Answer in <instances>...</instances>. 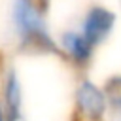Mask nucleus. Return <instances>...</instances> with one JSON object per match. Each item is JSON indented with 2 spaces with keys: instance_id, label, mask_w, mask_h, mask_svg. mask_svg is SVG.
I'll return each instance as SVG.
<instances>
[{
  "instance_id": "7",
  "label": "nucleus",
  "mask_w": 121,
  "mask_h": 121,
  "mask_svg": "<svg viewBox=\"0 0 121 121\" xmlns=\"http://www.w3.org/2000/svg\"><path fill=\"white\" fill-rule=\"evenodd\" d=\"M0 121H8L6 112H4V106H2V100H0Z\"/></svg>"
},
{
  "instance_id": "5",
  "label": "nucleus",
  "mask_w": 121,
  "mask_h": 121,
  "mask_svg": "<svg viewBox=\"0 0 121 121\" xmlns=\"http://www.w3.org/2000/svg\"><path fill=\"white\" fill-rule=\"evenodd\" d=\"M59 47H60V53L76 66L83 68L91 62L93 59V53H95V45L83 36L81 30H64L60 32L59 36Z\"/></svg>"
},
{
  "instance_id": "3",
  "label": "nucleus",
  "mask_w": 121,
  "mask_h": 121,
  "mask_svg": "<svg viewBox=\"0 0 121 121\" xmlns=\"http://www.w3.org/2000/svg\"><path fill=\"white\" fill-rule=\"evenodd\" d=\"M117 23V15L110 9V8H104V6H91L85 15H83V21H81V32L83 36L96 47L100 45L113 30Z\"/></svg>"
},
{
  "instance_id": "4",
  "label": "nucleus",
  "mask_w": 121,
  "mask_h": 121,
  "mask_svg": "<svg viewBox=\"0 0 121 121\" xmlns=\"http://www.w3.org/2000/svg\"><path fill=\"white\" fill-rule=\"evenodd\" d=\"M0 100L8 121H25L23 113V83L13 66H6L0 81Z\"/></svg>"
},
{
  "instance_id": "6",
  "label": "nucleus",
  "mask_w": 121,
  "mask_h": 121,
  "mask_svg": "<svg viewBox=\"0 0 121 121\" xmlns=\"http://www.w3.org/2000/svg\"><path fill=\"white\" fill-rule=\"evenodd\" d=\"M102 89H104V95L108 100V108L115 115H121V74L110 76L104 81Z\"/></svg>"
},
{
  "instance_id": "8",
  "label": "nucleus",
  "mask_w": 121,
  "mask_h": 121,
  "mask_svg": "<svg viewBox=\"0 0 121 121\" xmlns=\"http://www.w3.org/2000/svg\"><path fill=\"white\" fill-rule=\"evenodd\" d=\"M40 4H42L45 9H47V4H49V0H40Z\"/></svg>"
},
{
  "instance_id": "2",
  "label": "nucleus",
  "mask_w": 121,
  "mask_h": 121,
  "mask_svg": "<svg viewBox=\"0 0 121 121\" xmlns=\"http://www.w3.org/2000/svg\"><path fill=\"white\" fill-rule=\"evenodd\" d=\"M74 102L78 113L85 121H102L108 112V100L104 89L91 79H81L74 93Z\"/></svg>"
},
{
  "instance_id": "1",
  "label": "nucleus",
  "mask_w": 121,
  "mask_h": 121,
  "mask_svg": "<svg viewBox=\"0 0 121 121\" xmlns=\"http://www.w3.org/2000/svg\"><path fill=\"white\" fill-rule=\"evenodd\" d=\"M11 25L21 51L42 55H62L59 42L49 32L45 21V8L40 4V0H13Z\"/></svg>"
}]
</instances>
